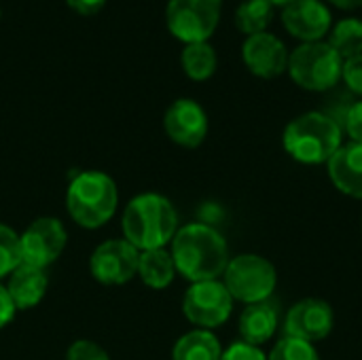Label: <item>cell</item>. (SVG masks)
Wrapping results in <instances>:
<instances>
[{
	"mask_svg": "<svg viewBox=\"0 0 362 360\" xmlns=\"http://www.w3.org/2000/svg\"><path fill=\"white\" fill-rule=\"evenodd\" d=\"M170 255L176 274L193 282L221 280L229 265V246L218 229L206 223H189L178 227Z\"/></svg>",
	"mask_w": 362,
	"mask_h": 360,
	"instance_id": "obj_1",
	"label": "cell"
},
{
	"mask_svg": "<svg viewBox=\"0 0 362 360\" xmlns=\"http://www.w3.org/2000/svg\"><path fill=\"white\" fill-rule=\"evenodd\" d=\"M123 240L140 252L165 248L178 231V212L161 193H140L129 199L121 216Z\"/></svg>",
	"mask_w": 362,
	"mask_h": 360,
	"instance_id": "obj_2",
	"label": "cell"
},
{
	"mask_svg": "<svg viewBox=\"0 0 362 360\" xmlns=\"http://www.w3.org/2000/svg\"><path fill=\"white\" fill-rule=\"evenodd\" d=\"M344 144V127L327 112L310 110L295 117L282 134L291 159L303 166H327Z\"/></svg>",
	"mask_w": 362,
	"mask_h": 360,
	"instance_id": "obj_3",
	"label": "cell"
},
{
	"mask_svg": "<svg viewBox=\"0 0 362 360\" xmlns=\"http://www.w3.org/2000/svg\"><path fill=\"white\" fill-rule=\"evenodd\" d=\"M119 208V189L112 176L100 170L78 172L66 191L68 216L83 229L104 227Z\"/></svg>",
	"mask_w": 362,
	"mask_h": 360,
	"instance_id": "obj_4",
	"label": "cell"
},
{
	"mask_svg": "<svg viewBox=\"0 0 362 360\" xmlns=\"http://www.w3.org/2000/svg\"><path fill=\"white\" fill-rule=\"evenodd\" d=\"M221 280L227 286L233 301L252 306L269 301L274 297V291L278 286V272L267 257L244 252L229 259V265Z\"/></svg>",
	"mask_w": 362,
	"mask_h": 360,
	"instance_id": "obj_5",
	"label": "cell"
},
{
	"mask_svg": "<svg viewBox=\"0 0 362 360\" xmlns=\"http://www.w3.org/2000/svg\"><path fill=\"white\" fill-rule=\"evenodd\" d=\"M344 59L327 42H301L288 55V74L305 91H329L341 81Z\"/></svg>",
	"mask_w": 362,
	"mask_h": 360,
	"instance_id": "obj_6",
	"label": "cell"
},
{
	"mask_svg": "<svg viewBox=\"0 0 362 360\" xmlns=\"http://www.w3.org/2000/svg\"><path fill=\"white\" fill-rule=\"evenodd\" d=\"M223 0H170L165 6L168 30L189 42H206L218 28Z\"/></svg>",
	"mask_w": 362,
	"mask_h": 360,
	"instance_id": "obj_7",
	"label": "cell"
},
{
	"mask_svg": "<svg viewBox=\"0 0 362 360\" xmlns=\"http://www.w3.org/2000/svg\"><path fill=\"white\" fill-rule=\"evenodd\" d=\"M233 303L223 280L193 282L182 297V314L195 329L214 331L231 318Z\"/></svg>",
	"mask_w": 362,
	"mask_h": 360,
	"instance_id": "obj_8",
	"label": "cell"
},
{
	"mask_svg": "<svg viewBox=\"0 0 362 360\" xmlns=\"http://www.w3.org/2000/svg\"><path fill=\"white\" fill-rule=\"evenodd\" d=\"M68 244V231L55 216H40L19 233L21 263L47 269L53 265Z\"/></svg>",
	"mask_w": 362,
	"mask_h": 360,
	"instance_id": "obj_9",
	"label": "cell"
},
{
	"mask_svg": "<svg viewBox=\"0 0 362 360\" xmlns=\"http://www.w3.org/2000/svg\"><path fill=\"white\" fill-rule=\"evenodd\" d=\"M140 250L127 240H106L89 257V272L95 282L104 286L127 284L138 276Z\"/></svg>",
	"mask_w": 362,
	"mask_h": 360,
	"instance_id": "obj_10",
	"label": "cell"
},
{
	"mask_svg": "<svg viewBox=\"0 0 362 360\" xmlns=\"http://www.w3.org/2000/svg\"><path fill=\"white\" fill-rule=\"evenodd\" d=\"M333 327L335 312L329 301L318 297H305L297 301L284 318V335L310 344L327 339L333 333Z\"/></svg>",
	"mask_w": 362,
	"mask_h": 360,
	"instance_id": "obj_11",
	"label": "cell"
},
{
	"mask_svg": "<svg viewBox=\"0 0 362 360\" xmlns=\"http://www.w3.org/2000/svg\"><path fill=\"white\" fill-rule=\"evenodd\" d=\"M208 115L204 106L191 98H180L172 102L163 115L165 136L185 149H197L208 136Z\"/></svg>",
	"mask_w": 362,
	"mask_h": 360,
	"instance_id": "obj_12",
	"label": "cell"
},
{
	"mask_svg": "<svg viewBox=\"0 0 362 360\" xmlns=\"http://www.w3.org/2000/svg\"><path fill=\"white\" fill-rule=\"evenodd\" d=\"M288 55L286 45L272 32L246 36L242 45V59L246 68L265 81L278 79L288 70Z\"/></svg>",
	"mask_w": 362,
	"mask_h": 360,
	"instance_id": "obj_13",
	"label": "cell"
},
{
	"mask_svg": "<svg viewBox=\"0 0 362 360\" xmlns=\"http://www.w3.org/2000/svg\"><path fill=\"white\" fill-rule=\"evenodd\" d=\"M282 25L301 42H318L331 32L333 17L322 0H295L282 8Z\"/></svg>",
	"mask_w": 362,
	"mask_h": 360,
	"instance_id": "obj_14",
	"label": "cell"
},
{
	"mask_svg": "<svg viewBox=\"0 0 362 360\" xmlns=\"http://www.w3.org/2000/svg\"><path fill=\"white\" fill-rule=\"evenodd\" d=\"M327 172L339 193L352 199H362V144H341L327 163Z\"/></svg>",
	"mask_w": 362,
	"mask_h": 360,
	"instance_id": "obj_15",
	"label": "cell"
},
{
	"mask_svg": "<svg viewBox=\"0 0 362 360\" xmlns=\"http://www.w3.org/2000/svg\"><path fill=\"white\" fill-rule=\"evenodd\" d=\"M278 329H280V314H278V306L272 299L246 306L238 320L240 342H246V344L259 346V348H263L267 342H272L276 337Z\"/></svg>",
	"mask_w": 362,
	"mask_h": 360,
	"instance_id": "obj_16",
	"label": "cell"
},
{
	"mask_svg": "<svg viewBox=\"0 0 362 360\" xmlns=\"http://www.w3.org/2000/svg\"><path fill=\"white\" fill-rule=\"evenodd\" d=\"M47 286H49V276L47 269L28 265V263H19L6 282V291L8 297L15 306L17 312H25L36 308L45 295H47Z\"/></svg>",
	"mask_w": 362,
	"mask_h": 360,
	"instance_id": "obj_17",
	"label": "cell"
},
{
	"mask_svg": "<svg viewBox=\"0 0 362 360\" xmlns=\"http://www.w3.org/2000/svg\"><path fill=\"white\" fill-rule=\"evenodd\" d=\"M138 278L153 291L168 289L176 278V265L168 248H155L140 252Z\"/></svg>",
	"mask_w": 362,
	"mask_h": 360,
	"instance_id": "obj_18",
	"label": "cell"
},
{
	"mask_svg": "<svg viewBox=\"0 0 362 360\" xmlns=\"http://www.w3.org/2000/svg\"><path fill=\"white\" fill-rule=\"evenodd\" d=\"M223 346L212 331L193 329L178 337L172 348V360H221Z\"/></svg>",
	"mask_w": 362,
	"mask_h": 360,
	"instance_id": "obj_19",
	"label": "cell"
},
{
	"mask_svg": "<svg viewBox=\"0 0 362 360\" xmlns=\"http://www.w3.org/2000/svg\"><path fill=\"white\" fill-rule=\"evenodd\" d=\"M180 66L185 70V74L191 81H208L218 66V57L214 47L206 40V42H189L185 45L182 53H180Z\"/></svg>",
	"mask_w": 362,
	"mask_h": 360,
	"instance_id": "obj_20",
	"label": "cell"
},
{
	"mask_svg": "<svg viewBox=\"0 0 362 360\" xmlns=\"http://www.w3.org/2000/svg\"><path fill=\"white\" fill-rule=\"evenodd\" d=\"M274 8L276 6L269 0H244L235 8V28L246 36L267 32L274 21Z\"/></svg>",
	"mask_w": 362,
	"mask_h": 360,
	"instance_id": "obj_21",
	"label": "cell"
},
{
	"mask_svg": "<svg viewBox=\"0 0 362 360\" xmlns=\"http://www.w3.org/2000/svg\"><path fill=\"white\" fill-rule=\"evenodd\" d=\"M331 38L327 40L341 59H350L362 53V19L346 17L331 28Z\"/></svg>",
	"mask_w": 362,
	"mask_h": 360,
	"instance_id": "obj_22",
	"label": "cell"
},
{
	"mask_svg": "<svg viewBox=\"0 0 362 360\" xmlns=\"http://www.w3.org/2000/svg\"><path fill=\"white\" fill-rule=\"evenodd\" d=\"M267 360H320V354L314 344L284 335L274 344Z\"/></svg>",
	"mask_w": 362,
	"mask_h": 360,
	"instance_id": "obj_23",
	"label": "cell"
},
{
	"mask_svg": "<svg viewBox=\"0 0 362 360\" xmlns=\"http://www.w3.org/2000/svg\"><path fill=\"white\" fill-rule=\"evenodd\" d=\"M21 263L19 252V233L13 231L8 225L0 223V280L8 278L11 272Z\"/></svg>",
	"mask_w": 362,
	"mask_h": 360,
	"instance_id": "obj_24",
	"label": "cell"
},
{
	"mask_svg": "<svg viewBox=\"0 0 362 360\" xmlns=\"http://www.w3.org/2000/svg\"><path fill=\"white\" fill-rule=\"evenodd\" d=\"M64 360H110L108 352L98 346L95 342H89V339H76L68 352H66V359Z\"/></svg>",
	"mask_w": 362,
	"mask_h": 360,
	"instance_id": "obj_25",
	"label": "cell"
},
{
	"mask_svg": "<svg viewBox=\"0 0 362 360\" xmlns=\"http://www.w3.org/2000/svg\"><path fill=\"white\" fill-rule=\"evenodd\" d=\"M341 81L346 83V87L361 95L362 100V53L354 55L350 59H344V68H341Z\"/></svg>",
	"mask_w": 362,
	"mask_h": 360,
	"instance_id": "obj_26",
	"label": "cell"
},
{
	"mask_svg": "<svg viewBox=\"0 0 362 360\" xmlns=\"http://www.w3.org/2000/svg\"><path fill=\"white\" fill-rule=\"evenodd\" d=\"M221 360H267V354L259 346H250L246 342H233L223 350Z\"/></svg>",
	"mask_w": 362,
	"mask_h": 360,
	"instance_id": "obj_27",
	"label": "cell"
},
{
	"mask_svg": "<svg viewBox=\"0 0 362 360\" xmlns=\"http://www.w3.org/2000/svg\"><path fill=\"white\" fill-rule=\"evenodd\" d=\"M344 132L350 136V142H358L362 144V100H356L348 112H346V123H344Z\"/></svg>",
	"mask_w": 362,
	"mask_h": 360,
	"instance_id": "obj_28",
	"label": "cell"
},
{
	"mask_svg": "<svg viewBox=\"0 0 362 360\" xmlns=\"http://www.w3.org/2000/svg\"><path fill=\"white\" fill-rule=\"evenodd\" d=\"M15 314H17V310H15L11 297H8V291H6V286L0 282V329H4V327L15 318Z\"/></svg>",
	"mask_w": 362,
	"mask_h": 360,
	"instance_id": "obj_29",
	"label": "cell"
},
{
	"mask_svg": "<svg viewBox=\"0 0 362 360\" xmlns=\"http://www.w3.org/2000/svg\"><path fill=\"white\" fill-rule=\"evenodd\" d=\"M66 2L78 15H95L106 4V0H66Z\"/></svg>",
	"mask_w": 362,
	"mask_h": 360,
	"instance_id": "obj_30",
	"label": "cell"
},
{
	"mask_svg": "<svg viewBox=\"0 0 362 360\" xmlns=\"http://www.w3.org/2000/svg\"><path fill=\"white\" fill-rule=\"evenodd\" d=\"M331 2L333 6L341 8V11H356V8H362V0H327Z\"/></svg>",
	"mask_w": 362,
	"mask_h": 360,
	"instance_id": "obj_31",
	"label": "cell"
},
{
	"mask_svg": "<svg viewBox=\"0 0 362 360\" xmlns=\"http://www.w3.org/2000/svg\"><path fill=\"white\" fill-rule=\"evenodd\" d=\"M269 2H272L274 6H282V8H284L286 4H291V2H295V0H269Z\"/></svg>",
	"mask_w": 362,
	"mask_h": 360,
	"instance_id": "obj_32",
	"label": "cell"
},
{
	"mask_svg": "<svg viewBox=\"0 0 362 360\" xmlns=\"http://www.w3.org/2000/svg\"><path fill=\"white\" fill-rule=\"evenodd\" d=\"M0 17H2V11H0Z\"/></svg>",
	"mask_w": 362,
	"mask_h": 360,
	"instance_id": "obj_33",
	"label": "cell"
}]
</instances>
